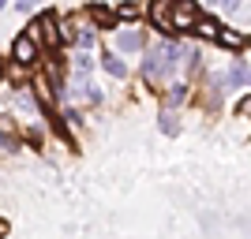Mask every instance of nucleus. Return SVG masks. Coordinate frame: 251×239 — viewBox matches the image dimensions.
<instances>
[{
    "label": "nucleus",
    "mask_w": 251,
    "mask_h": 239,
    "mask_svg": "<svg viewBox=\"0 0 251 239\" xmlns=\"http://www.w3.org/2000/svg\"><path fill=\"white\" fill-rule=\"evenodd\" d=\"M161 131H165V135H173V131H176V127H173V109H165V112H161Z\"/></svg>",
    "instance_id": "14"
},
{
    "label": "nucleus",
    "mask_w": 251,
    "mask_h": 239,
    "mask_svg": "<svg viewBox=\"0 0 251 239\" xmlns=\"http://www.w3.org/2000/svg\"><path fill=\"white\" fill-rule=\"evenodd\" d=\"M248 79H251V75H248V67H244V64H232V67H229V75H225V83H229L232 90H236V86H244Z\"/></svg>",
    "instance_id": "11"
},
{
    "label": "nucleus",
    "mask_w": 251,
    "mask_h": 239,
    "mask_svg": "<svg viewBox=\"0 0 251 239\" xmlns=\"http://www.w3.org/2000/svg\"><path fill=\"white\" fill-rule=\"evenodd\" d=\"M184 101H188V86H184V83H173V86L165 90V109H173V105H184Z\"/></svg>",
    "instance_id": "10"
},
{
    "label": "nucleus",
    "mask_w": 251,
    "mask_h": 239,
    "mask_svg": "<svg viewBox=\"0 0 251 239\" xmlns=\"http://www.w3.org/2000/svg\"><path fill=\"white\" fill-rule=\"evenodd\" d=\"M101 67H105L109 75H113V79H124V75H127V64H124V56H120L116 49L101 52Z\"/></svg>",
    "instance_id": "7"
},
{
    "label": "nucleus",
    "mask_w": 251,
    "mask_h": 239,
    "mask_svg": "<svg viewBox=\"0 0 251 239\" xmlns=\"http://www.w3.org/2000/svg\"><path fill=\"white\" fill-rule=\"evenodd\" d=\"M8 64H11V60H4V56H0V83H4V75H8Z\"/></svg>",
    "instance_id": "15"
},
{
    "label": "nucleus",
    "mask_w": 251,
    "mask_h": 239,
    "mask_svg": "<svg viewBox=\"0 0 251 239\" xmlns=\"http://www.w3.org/2000/svg\"><path fill=\"white\" fill-rule=\"evenodd\" d=\"M60 120H64V127H75V131L83 127V116L75 112V109H64V116H60Z\"/></svg>",
    "instance_id": "13"
},
{
    "label": "nucleus",
    "mask_w": 251,
    "mask_h": 239,
    "mask_svg": "<svg viewBox=\"0 0 251 239\" xmlns=\"http://www.w3.org/2000/svg\"><path fill=\"white\" fill-rule=\"evenodd\" d=\"M195 34H199V38H206V42H218L221 26L210 19V15H199V22H195Z\"/></svg>",
    "instance_id": "9"
},
{
    "label": "nucleus",
    "mask_w": 251,
    "mask_h": 239,
    "mask_svg": "<svg viewBox=\"0 0 251 239\" xmlns=\"http://www.w3.org/2000/svg\"><path fill=\"white\" fill-rule=\"evenodd\" d=\"M45 60V49L34 42L30 34H15V42H11V64L15 67H26V75L38 71V64Z\"/></svg>",
    "instance_id": "2"
},
{
    "label": "nucleus",
    "mask_w": 251,
    "mask_h": 239,
    "mask_svg": "<svg viewBox=\"0 0 251 239\" xmlns=\"http://www.w3.org/2000/svg\"><path fill=\"white\" fill-rule=\"evenodd\" d=\"M180 56H188L180 42H161V45H154V49H147L143 52V79H147V83H161L165 75H176Z\"/></svg>",
    "instance_id": "1"
},
{
    "label": "nucleus",
    "mask_w": 251,
    "mask_h": 239,
    "mask_svg": "<svg viewBox=\"0 0 251 239\" xmlns=\"http://www.w3.org/2000/svg\"><path fill=\"white\" fill-rule=\"evenodd\" d=\"M116 52H143L139 30H116Z\"/></svg>",
    "instance_id": "8"
},
{
    "label": "nucleus",
    "mask_w": 251,
    "mask_h": 239,
    "mask_svg": "<svg viewBox=\"0 0 251 239\" xmlns=\"http://www.w3.org/2000/svg\"><path fill=\"white\" fill-rule=\"evenodd\" d=\"M113 15L116 22H139V19H147V8L143 4H113Z\"/></svg>",
    "instance_id": "6"
},
{
    "label": "nucleus",
    "mask_w": 251,
    "mask_h": 239,
    "mask_svg": "<svg viewBox=\"0 0 251 239\" xmlns=\"http://www.w3.org/2000/svg\"><path fill=\"white\" fill-rule=\"evenodd\" d=\"M147 22L154 26L157 34H165V42L176 38V34H173V4H165V0H157V4L147 8Z\"/></svg>",
    "instance_id": "3"
},
{
    "label": "nucleus",
    "mask_w": 251,
    "mask_h": 239,
    "mask_svg": "<svg viewBox=\"0 0 251 239\" xmlns=\"http://www.w3.org/2000/svg\"><path fill=\"white\" fill-rule=\"evenodd\" d=\"M86 19L94 22V26H116L113 4H90V8H86Z\"/></svg>",
    "instance_id": "5"
},
{
    "label": "nucleus",
    "mask_w": 251,
    "mask_h": 239,
    "mask_svg": "<svg viewBox=\"0 0 251 239\" xmlns=\"http://www.w3.org/2000/svg\"><path fill=\"white\" fill-rule=\"evenodd\" d=\"M202 11L195 4H173V34H188L195 30V22H199Z\"/></svg>",
    "instance_id": "4"
},
{
    "label": "nucleus",
    "mask_w": 251,
    "mask_h": 239,
    "mask_svg": "<svg viewBox=\"0 0 251 239\" xmlns=\"http://www.w3.org/2000/svg\"><path fill=\"white\" fill-rule=\"evenodd\" d=\"M218 42L225 45V49H240V45H244V38H240L236 30H221V34H218Z\"/></svg>",
    "instance_id": "12"
}]
</instances>
